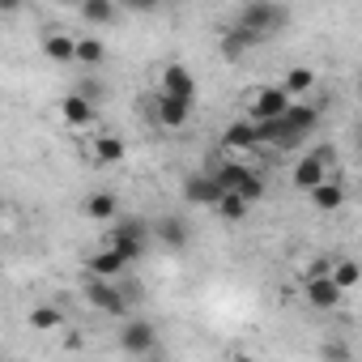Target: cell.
<instances>
[{"label":"cell","mask_w":362,"mask_h":362,"mask_svg":"<svg viewBox=\"0 0 362 362\" xmlns=\"http://www.w3.org/2000/svg\"><path fill=\"white\" fill-rule=\"evenodd\" d=\"M235 26L252 30L264 43V39H273L286 26V5H277V0H247V5L239 9V18H235Z\"/></svg>","instance_id":"6da1fadb"},{"label":"cell","mask_w":362,"mask_h":362,"mask_svg":"<svg viewBox=\"0 0 362 362\" xmlns=\"http://www.w3.org/2000/svg\"><path fill=\"white\" fill-rule=\"evenodd\" d=\"M214 175L222 179V188H226V192H243L252 205L264 197V179H260L247 162H239V158H222V162L214 166Z\"/></svg>","instance_id":"7a4b0ae2"},{"label":"cell","mask_w":362,"mask_h":362,"mask_svg":"<svg viewBox=\"0 0 362 362\" xmlns=\"http://www.w3.org/2000/svg\"><path fill=\"white\" fill-rule=\"evenodd\" d=\"M149 235H153V226L149 222H136V218H128V222H119V226H111V235H107V243L132 264V260H145V252H149Z\"/></svg>","instance_id":"3957f363"},{"label":"cell","mask_w":362,"mask_h":362,"mask_svg":"<svg viewBox=\"0 0 362 362\" xmlns=\"http://www.w3.org/2000/svg\"><path fill=\"white\" fill-rule=\"evenodd\" d=\"M328 264L332 260H324V264H315L311 273H307V281H303V298L315 307V311H332V307H341V298H345V290L332 281V273H328Z\"/></svg>","instance_id":"277c9868"},{"label":"cell","mask_w":362,"mask_h":362,"mask_svg":"<svg viewBox=\"0 0 362 362\" xmlns=\"http://www.w3.org/2000/svg\"><path fill=\"white\" fill-rule=\"evenodd\" d=\"M86 303H90L94 311H107V315H128L132 290L115 286V277H90V281H86Z\"/></svg>","instance_id":"5b68a950"},{"label":"cell","mask_w":362,"mask_h":362,"mask_svg":"<svg viewBox=\"0 0 362 362\" xmlns=\"http://www.w3.org/2000/svg\"><path fill=\"white\" fill-rule=\"evenodd\" d=\"M332 145H320V149H311V153H303L298 162H294V170H290V179H294V188H303V192H311L315 184H324L328 179V170H332Z\"/></svg>","instance_id":"8992f818"},{"label":"cell","mask_w":362,"mask_h":362,"mask_svg":"<svg viewBox=\"0 0 362 362\" xmlns=\"http://www.w3.org/2000/svg\"><path fill=\"white\" fill-rule=\"evenodd\" d=\"M290 90L286 86H256L252 90V103H247V115L252 119H277V115H286L290 111Z\"/></svg>","instance_id":"52a82bcc"},{"label":"cell","mask_w":362,"mask_h":362,"mask_svg":"<svg viewBox=\"0 0 362 362\" xmlns=\"http://www.w3.org/2000/svg\"><path fill=\"white\" fill-rule=\"evenodd\" d=\"M119 349H124V354H136V358H149V354L158 349V328L145 324V320H128V324L119 328Z\"/></svg>","instance_id":"ba28073f"},{"label":"cell","mask_w":362,"mask_h":362,"mask_svg":"<svg viewBox=\"0 0 362 362\" xmlns=\"http://www.w3.org/2000/svg\"><path fill=\"white\" fill-rule=\"evenodd\" d=\"M222 197H226V188H222V179L214 170H201V175L184 179V201L188 205H218Z\"/></svg>","instance_id":"9c48e42d"},{"label":"cell","mask_w":362,"mask_h":362,"mask_svg":"<svg viewBox=\"0 0 362 362\" xmlns=\"http://www.w3.org/2000/svg\"><path fill=\"white\" fill-rule=\"evenodd\" d=\"M158 94H175V98H197V77L188 64H166L158 77Z\"/></svg>","instance_id":"30bf717a"},{"label":"cell","mask_w":362,"mask_h":362,"mask_svg":"<svg viewBox=\"0 0 362 362\" xmlns=\"http://www.w3.org/2000/svg\"><path fill=\"white\" fill-rule=\"evenodd\" d=\"M153 115L162 128H184L192 119V98H175V94H158L153 103Z\"/></svg>","instance_id":"8fae6325"},{"label":"cell","mask_w":362,"mask_h":362,"mask_svg":"<svg viewBox=\"0 0 362 362\" xmlns=\"http://www.w3.org/2000/svg\"><path fill=\"white\" fill-rule=\"evenodd\" d=\"M60 115H64V124H73V128H86V124H94V115H98V103H94V98H86L81 90H69V94L60 98Z\"/></svg>","instance_id":"7c38bea8"},{"label":"cell","mask_w":362,"mask_h":362,"mask_svg":"<svg viewBox=\"0 0 362 362\" xmlns=\"http://www.w3.org/2000/svg\"><path fill=\"white\" fill-rule=\"evenodd\" d=\"M124 264H128V260H124L111 243H103L98 252H90V256H86V273H90V277H119V273H124Z\"/></svg>","instance_id":"4fadbf2b"},{"label":"cell","mask_w":362,"mask_h":362,"mask_svg":"<svg viewBox=\"0 0 362 362\" xmlns=\"http://www.w3.org/2000/svg\"><path fill=\"white\" fill-rule=\"evenodd\" d=\"M90 153H94V162H98V166H119V162L128 158V145H124V136L103 132V136H94Z\"/></svg>","instance_id":"5bb4252c"},{"label":"cell","mask_w":362,"mask_h":362,"mask_svg":"<svg viewBox=\"0 0 362 362\" xmlns=\"http://www.w3.org/2000/svg\"><path fill=\"white\" fill-rule=\"evenodd\" d=\"M81 214L90 218V222H115L119 218V201H115V192H90L86 201H81Z\"/></svg>","instance_id":"9a60e30c"},{"label":"cell","mask_w":362,"mask_h":362,"mask_svg":"<svg viewBox=\"0 0 362 362\" xmlns=\"http://www.w3.org/2000/svg\"><path fill=\"white\" fill-rule=\"evenodd\" d=\"M307 197H311V205L320 214H337L345 205V184H341V179H324V184H315Z\"/></svg>","instance_id":"2e32d148"},{"label":"cell","mask_w":362,"mask_h":362,"mask_svg":"<svg viewBox=\"0 0 362 362\" xmlns=\"http://www.w3.org/2000/svg\"><path fill=\"white\" fill-rule=\"evenodd\" d=\"M43 56H47L52 64H73V60H77V39L64 35V30H52V35L43 39Z\"/></svg>","instance_id":"e0dca14e"},{"label":"cell","mask_w":362,"mask_h":362,"mask_svg":"<svg viewBox=\"0 0 362 362\" xmlns=\"http://www.w3.org/2000/svg\"><path fill=\"white\" fill-rule=\"evenodd\" d=\"M222 145L226 149H256L260 141H256V119L247 115V119H235L226 132H222Z\"/></svg>","instance_id":"ac0fdd59"},{"label":"cell","mask_w":362,"mask_h":362,"mask_svg":"<svg viewBox=\"0 0 362 362\" xmlns=\"http://www.w3.org/2000/svg\"><path fill=\"white\" fill-rule=\"evenodd\" d=\"M153 235H158L162 247H170V252H184V247H188V226L179 222V218H162V222H153Z\"/></svg>","instance_id":"d6986e66"},{"label":"cell","mask_w":362,"mask_h":362,"mask_svg":"<svg viewBox=\"0 0 362 362\" xmlns=\"http://www.w3.org/2000/svg\"><path fill=\"white\" fill-rule=\"evenodd\" d=\"M77 13H81V22H90V26H111V22L119 18V5H115V0H86Z\"/></svg>","instance_id":"ffe728a7"},{"label":"cell","mask_w":362,"mask_h":362,"mask_svg":"<svg viewBox=\"0 0 362 362\" xmlns=\"http://www.w3.org/2000/svg\"><path fill=\"white\" fill-rule=\"evenodd\" d=\"M328 273H332V281H337V286H341L345 294H349V290H354V286L362 281V264H358V260H349V256L332 260V264H328Z\"/></svg>","instance_id":"44dd1931"},{"label":"cell","mask_w":362,"mask_h":362,"mask_svg":"<svg viewBox=\"0 0 362 362\" xmlns=\"http://www.w3.org/2000/svg\"><path fill=\"white\" fill-rule=\"evenodd\" d=\"M256 43H260V39H256L252 30L230 26V30H226V39H222V52H226V60H239V56H243L247 47H256Z\"/></svg>","instance_id":"7402d4cb"},{"label":"cell","mask_w":362,"mask_h":362,"mask_svg":"<svg viewBox=\"0 0 362 362\" xmlns=\"http://www.w3.org/2000/svg\"><path fill=\"white\" fill-rule=\"evenodd\" d=\"M214 209H218V218H222V222H243V218H247V209H252V201H247L243 192H226Z\"/></svg>","instance_id":"603a6c76"},{"label":"cell","mask_w":362,"mask_h":362,"mask_svg":"<svg viewBox=\"0 0 362 362\" xmlns=\"http://www.w3.org/2000/svg\"><path fill=\"white\" fill-rule=\"evenodd\" d=\"M107 60V47H103V39H77V64H86V69H98Z\"/></svg>","instance_id":"cb8c5ba5"},{"label":"cell","mask_w":362,"mask_h":362,"mask_svg":"<svg viewBox=\"0 0 362 362\" xmlns=\"http://www.w3.org/2000/svg\"><path fill=\"white\" fill-rule=\"evenodd\" d=\"M30 328L56 332V328H64V311H60V307H35V311H30Z\"/></svg>","instance_id":"d4e9b609"},{"label":"cell","mask_w":362,"mask_h":362,"mask_svg":"<svg viewBox=\"0 0 362 362\" xmlns=\"http://www.w3.org/2000/svg\"><path fill=\"white\" fill-rule=\"evenodd\" d=\"M290 94H307V90H315V73L307 69V64H298V69H290L286 73V81H281Z\"/></svg>","instance_id":"484cf974"},{"label":"cell","mask_w":362,"mask_h":362,"mask_svg":"<svg viewBox=\"0 0 362 362\" xmlns=\"http://www.w3.org/2000/svg\"><path fill=\"white\" fill-rule=\"evenodd\" d=\"M119 5H124V9H132V13H158L166 0H119Z\"/></svg>","instance_id":"4316f807"},{"label":"cell","mask_w":362,"mask_h":362,"mask_svg":"<svg viewBox=\"0 0 362 362\" xmlns=\"http://www.w3.org/2000/svg\"><path fill=\"white\" fill-rule=\"evenodd\" d=\"M77 90H81L86 98H94V103H103V98H107V86H98V81H90V77H86V81H81Z\"/></svg>","instance_id":"83f0119b"},{"label":"cell","mask_w":362,"mask_h":362,"mask_svg":"<svg viewBox=\"0 0 362 362\" xmlns=\"http://www.w3.org/2000/svg\"><path fill=\"white\" fill-rule=\"evenodd\" d=\"M22 9V0H0V13H5V18H13Z\"/></svg>","instance_id":"f1b7e54d"},{"label":"cell","mask_w":362,"mask_h":362,"mask_svg":"<svg viewBox=\"0 0 362 362\" xmlns=\"http://www.w3.org/2000/svg\"><path fill=\"white\" fill-rule=\"evenodd\" d=\"M56 5H73V9H81V5H86V0H56Z\"/></svg>","instance_id":"f546056e"},{"label":"cell","mask_w":362,"mask_h":362,"mask_svg":"<svg viewBox=\"0 0 362 362\" xmlns=\"http://www.w3.org/2000/svg\"><path fill=\"white\" fill-rule=\"evenodd\" d=\"M358 94H362V69H358Z\"/></svg>","instance_id":"4dcf8cb0"},{"label":"cell","mask_w":362,"mask_h":362,"mask_svg":"<svg viewBox=\"0 0 362 362\" xmlns=\"http://www.w3.org/2000/svg\"><path fill=\"white\" fill-rule=\"evenodd\" d=\"M358 149H362V136H358Z\"/></svg>","instance_id":"1f68e13d"}]
</instances>
